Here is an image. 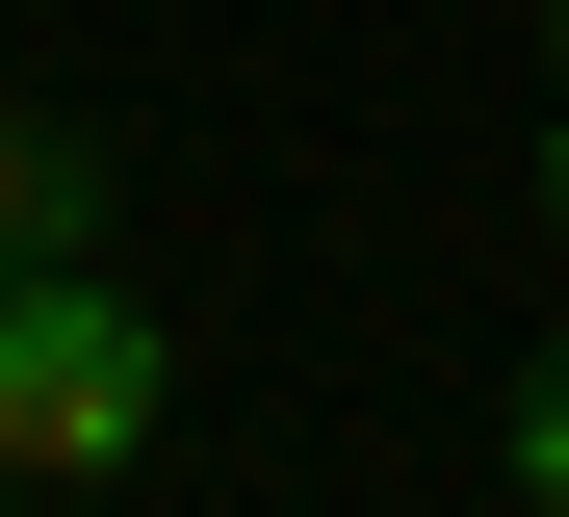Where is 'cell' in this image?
Instances as JSON below:
<instances>
[{
  "instance_id": "obj_1",
  "label": "cell",
  "mask_w": 569,
  "mask_h": 517,
  "mask_svg": "<svg viewBox=\"0 0 569 517\" xmlns=\"http://www.w3.org/2000/svg\"><path fill=\"white\" fill-rule=\"evenodd\" d=\"M156 388H181V337H156L104 259H27V285H0V491L156 466Z\"/></svg>"
},
{
  "instance_id": "obj_4",
  "label": "cell",
  "mask_w": 569,
  "mask_h": 517,
  "mask_svg": "<svg viewBox=\"0 0 569 517\" xmlns=\"http://www.w3.org/2000/svg\"><path fill=\"white\" fill-rule=\"evenodd\" d=\"M543 78H569V0H543Z\"/></svg>"
},
{
  "instance_id": "obj_2",
  "label": "cell",
  "mask_w": 569,
  "mask_h": 517,
  "mask_svg": "<svg viewBox=\"0 0 569 517\" xmlns=\"http://www.w3.org/2000/svg\"><path fill=\"white\" fill-rule=\"evenodd\" d=\"M104 233V130H52V103H0V285Z\"/></svg>"
},
{
  "instance_id": "obj_5",
  "label": "cell",
  "mask_w": 569,
  "mask_h": 517,
  "mask_svg": "<svg viewBox=\"0 0 569 517\" xmlns=\"http://www.w3.org/2000/svg\"><path fill=\"white\" fill-rule=\"evenodd\" d=\"M543 207H569V130H543Z\"/></svg>"
},
{
  "instance_id": "obj_3",
  "label": "cell",
  "mask_w": 569,
  "mask_h": 517,
  "mask_svg": "<svg viewBox=\"0 0 569 517\" xmlns=\"http://www.w3.org/2000/svg\"><path fill=\"white\" fill-rule=\"evenodd\" d=\"M492 440H518V491H543V517H569V337H543V362H518V414H492Z\"/></svg>"
}]
</instances>
